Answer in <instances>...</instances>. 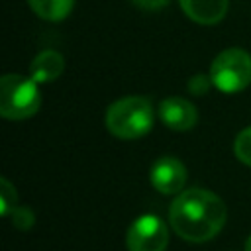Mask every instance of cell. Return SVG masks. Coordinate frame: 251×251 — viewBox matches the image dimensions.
Segmentation results:
<instances>
[{
	"instance_id": "1",
	"label": "cell",
	"mask_w": 251,
	"mask_h": 251,
	"mask_svg": "<svg viewBox=\"0 0 251 251\" xmlns=\"http://www.w3.org/2000/svg\"><path fill=\"white\" fill-rule=\"evenodd\" d=\"M224 200L206 188H188L175 196L169 206L173 231L190 243H204L220 233L226 224Z\"/></svg>"
},
{
	"instance_id": "2",
	"label": "cell",
	"mask_w": 251,
	"mask_h": 251,
	"mask_svg": "<svg viewBox=\"0 0 251 251\" xmlns=\"http://www.w3.org/2000/svg\"><path fill=\"white\" fill-rule=\"evenodd\" d=\"M106 129L120 139H137L151 131L155 122L153 106L143 96H124L106 110Z\"/></svg>"
},
{
	"instance_id": "3",
	"label": "cell",
	"mask_w": 251,
	"mask_h": 251,
	"mask_svg": "<svg viewBox=\"0 0 251 251\" xmlns=\"http://www.w3.org/2000/svg\"><path fill=\"white\" fill-rule=\"evenodd\" d=\"M41 92L31 76L8 73L0 78V114L6 120H27L37 114Z\"/></svg>"
},
{
	"instance_id": "4",
	"label": "cell",
	"mask_w": 251,
	"mask_h": 251,
	"mask_svg": "<svg viewBox=\"0 0 251 251\" xmlns=\"http://www.w3.org/2000/svg\"><path fill=\"white\" fill-rule=\"evenodd\" d=\"M210 78L226 94L241 92L251 84V55L239 47L224 49L210 65Z\"/></svg>"
},
{
	"instance_id": "5",
	"label": "cell",
	"mask_w": 251,
	"mask_h": 251,
	"mask_svg": "<svg viewBox=\"0 0 251 251\" xmlns=\"http://www.w3.org/2000/svg\"><path fill=\"white\" fill-rule=\"evenodd\" d=\"M169 243L167 224L153 214L139 216L126 233L127 251H165Z\"/></svg>"
},
{
	"instance_id": "6",
	"label": "cell",
	"mask_w": 251,
	"mask_h": 251,
	"mask_svg": "<svg viewBox=\"0 0 251 251\" xmlns=\"http://www.w3.org/2000/svg\"><path fill=\"white\" fill-rule=\"evenodd\" d=\"M186 167L176 157H161L153 163L149 180L161 194H180L186 184Z\"/></svg>"
},
{
	"instance_id": "7",
	"label": "cell",
	"mask_w": 251,
	"mask_h": 251,
	"mask_svg": "<svg viewBox=\"0 0 251 251\" xmlns=\"http://www.w3.org/2000/svg\"><path fill=\"white\" fill-rule=\"evenodd\" d=\"M159 118L167 127H171L175 131H186L196 126L198 110L186 98L169 96V98L161 100V104H159Z\"/></svg>"
},
{
	"instance_id": "8",
	"label": "cell",
	"mask_w": 251,
	"mask_h": 251,
	"mask_svg": "<svg viewBox=\"0 0 251 251\" xmlns=\"http://www.w3.org/2000/svg\"><path fill=\"white\" fill-rule=\"evenodd\" d=\"M178 4L192 22L202 25L218 24L227 12V0H178Z\"/></svg>"
},
{
	"instance_id": "9",
	"label": "cell",
	"mask_w": 251,
	"mask_h": 251,
	"mask_svg": "<svg viewBox=\"0 0 251 251\" xmlns=\"http://www.w3.org/2000/svg\"><path fill=\"white\" fill-rule=\"evenodd\" d=\"M65 71V59L59 51L55 49H45L41 53H37L29 65V76L37 82H51L55 78H59Z\"/></svg>"
},
{
	"instance_id": "10",
	"label": "cell",
	"mask_w": 251,
	"mask_h": 251,
	"mask_svg": "<svg viewBox=\"0 0 251 251\" xmlns=\"http://www.w3.org/2000/svg\"><path fill=\"white\" fill-rule=\"evenodd\" d=\"M27 4L39 18L47 22H61L71 14L75 0H27Z\"/></svg>"
},
{
	"instance_id": "11",
	"label": "cell",
	"mask_w": 251,
	"mask_h": 251,
	"mask_svg": "<svg viewBox=\"0 0 251 251\" xmlns=\"http://www.w3.org/2000/svg\"><path fill=\"white\" fill-rule=\"evenodd\" d=\"M233 153L243 165L251 167V126L237 133L233 141Z\"/></svg>"
},
{
	"instance_id": "12",
	"label": "cell",
	"mask_w": 251,
	"mask_h": 251,
	"mask_svg": "<svg viewBox=\"0 0 251 251\" xmlns=\"http://www.w3.org/2000/svg\"><path fill=\"white\" fill-rule=\"evenodd\" d=\"M8 216H10L12 224H14V227H18V229H22V231L33 227V224H35L33 210L27 208V206H14Z\"/></svg>"
},
{
	"instance_id": "13",
	"label": "cell",
	"mask_w": 251,
	"mask_h": 251,
	"mask_svg": "<svg viewBox=\"0 0 251 251\" xmlns=\"http://www.w3.org/2000/svg\"><path fill=\"white\" fill-rule=\"evenodd\" d=\"M16 198H18V192L12 186V182L8 178H0V204H2L4 216H8L10 210L16 206Z\"/></svg>"
},
{
	"instance_id": "14",
	"label": "cell",
	"mask_w": 251,
	"mask_h": 251,
	"mask_svg": "<svg viewBox=\"0 0 251 251\" xmlns=\"http://www.w3.org/2000/svg\"><path fill=\"white\" fill-rule=\"evenodd\" d=\"M210 86H214L210 75H208V76H204V75H194V76L188 80V90H190L192 94H196V96L206 94Z\"/></svg>"
},
{
	"instance_id": "15",
	"label": "cell",
	"mask_w": 251,
	"mask_h": 251,
	"mask_svg": "<svg viewBox=\"0 0 251 251\" xmlns=\"http://www.w3.org/2000/svg\"><path fill=\"white\" fill-rule=\"evenodd\" d=\"M137 8H143V10H161L165 8L171 0H131Z\"/></svg>"
},
{
	"instance_id": "16",
	"label": "cell",
	"mask_w": 251,
	"mask_h": 251,
	"mask_svg": "<svg viewBox=\"0 0 251 251\" xmlns=\"http://www.w3.org/2000/svg\"><path fill=\"white\" fill-rule=\"evenodd\" d=\"M245 251H251V235H249L247 241H245Z\"/></svg>"
}]
</instances>
